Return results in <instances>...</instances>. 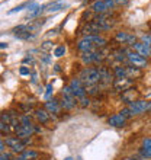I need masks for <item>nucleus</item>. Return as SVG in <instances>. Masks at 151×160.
Instances as JSON below:
<instances>
[{"instance_id":"473e14b6","label":"nucleus","mask_w":151,"mask_h":160,"mask_svg":"<svg viewBox=\"0 0 151 160\" xmlns=\"http://www.w3.org/2000/svg\"><path fill=\"white\" fill-rule=\"evenodd\" d=\"M119 114H121L122 117H125L126 119H129V118H132V117H134V112H132L129 108H124V109H122Z\"/></svg>"},{"instance_id":"6ab92c4d","label":"nucleus","mask_w":151,"mask_h":160,"mask_svg":"<svg viewBox=\"0 0 151 160\" xmlns=\"http://www.w3.org/2000/svg\"><path fill=\"white\" fill-rule=\"evenodd\" d=\"M139 153L144 159H151V137H145L143 140V147Z\"/></svg>"},{"instance_id":"a211bd4d","label":"nucleus","mask_w":151,"mask_h":160,"mask_svg":"<svg viewBox=\"0 0 151 160\" xmlns=\"http://www.w3.org/2000/svg\"><path fill=\"white\" fill-rule=\"evenodd\" d=\"M108 122H109V125L116 127V128H121V127L126 125V118L125 117H122L121 114H115V115H112V117L108 119Z\"/></svg>"},{"instance_id":"20e7f679","label":"nucleus","mask_w":151,"mask_h":160,"mask_svg":"<svg viewBox=\"0 0 151 160\" xmlns=\"http://www.w3.org/2000/svg\"><path fill=\"white\" fill-rule=\"evenodd\" d=\"M113 89L116 90V92H126V90H129L132 86H134V80L129 79V77H124V79H115L113 80Z\"/></svg>"},{"instance_id":"4468645a","label":"nucleus","mask_w":151,"mask_h":160,"mask_svg":"<svg viewBox=\"0 0 151 160\" xmlns=\"http://www.w3.org/2000/svg\"><path fill=\"white\" fill-rule=\"evenodd\" d=\"M77 103H79V101H77V99H74V98L61 96V99H60V105H61V108H63V109H66V111L74 109Z\"/></svg>"},{"instance_id":"f8f14e48","label":"nucleus","mask_w":151,"mask_h":160,"mask_svg":"<svg viewBox=\"0 0 151 160\" xmlns=\"http://www.w3.org/2000/svg\"><path fill=\"white\" fill-rule=\"evenodd\" d=\"M138 98H139V92L137 89H132V88L121 95V99L125 102V103H128V105H131V103L135 101H138Z\"/></svg>"},{"instance_id":"f257e3e1","label":"nucleus","mask_w":151,"mask_h":160,"mask_svg":"<svg viewBox=\"0 0 151 160\" xmlns=\"http://www.w3.org/2000/svg\"><path fill=\"white\" fill-rule=\"evenodd\" d=\"M79 79L83 82L84 86H90V84H97L100 83V74H99V70L97 68H84V70H81V73H80Z\"/></svg>"},{"instance_id":"0eeeda50","label":"nucleus","mask_w":151,"mask_h":160,"mask_svg":"<svg viewBox=\"0 0 151 160\" xmlns=\"http://www.w3.org/2000/svg\"><path fill=\"white\" fill-rule=\"evenodd\" d=\"M15 132H16L17 138L23 140V138H31L32 134L37 132V131H35V125L29 124V125H19L16 130H15Z\"/></svg>"},{"instance_id":"9b49d317","label":"nucleus","mask_w":151,"mask_h":160,"mask_svg":"<svg viewBox=\"0 0 151 160\" xmlns=\"http://www.w3.org/2000/svg\"><path fill=\"white\" fill-rule=\"evenodd\" d=\"M132 50L135 51V52H138L139 55H143L144 58H151V48L148 45H145L144 42H135L134 47H132Z\"/></svg>"},{"instance_id":"a878e982","label":"nucleus","mask_w":151,"mask_h":160,"mask_svg":"<svg viewBox=\"0 0 151 160\" xmlns=\"http://www.w3.org/2000/svg\"><path fill=\"white\" fill-rule=\"evenodd\" d=\"M44 12H45V4H42V6H38V8H35L34 10L28 12V15H26V19H34V18H37V16H39V15H42Z\"/></svg>"},{"instance_id":"423d86ee","label":"nucleus","mask_w":151,"mask_h":160,"mask_svg":"<svg viewBox=\"0 0 151 160\" xmlns=\"http://www.w3.org/2000/svg\"><path fill=\"white\" fill-rule=\"evenodd\" d=\"M93 21L99 25V28H100L102 31H108V29H110V28L113 26V21L109 18V13H108V12L102 13V15H97Z\"/></svg>"},{"instance_id":"c9c22d12","label":"nucleus","mask_w":151,"mask_h":160,"mask_svg":"<svg viewBox=\"0 0 151 160\" xmlns=\"http://www.w3.org/2000/svg\"><path fill=\"white\" fill-rule=\"evenodd\" d=\"M19 121H21V125H29L31 117L29 115H22V117H19Z\"/></svg>"},{"instance_id":"4be33fe9","label":"nucleus","mask_w":151,"mask_h":160,"mask_svg":"<svg viewBox=\"0 0 151 160\" xmlns=\"http://www.w3.org/2000/svg\"><path fill=\"white\" fill-rule=\"evenodd\" d=\"M44 23H45V19H37V21L29 22V23L26 25V28H28V31H29V32L37 34L38 31L42 28V25H44Z\"/></svg>"},{"instance_id":"a18cd8bd","label":"nucleus","mask_w":151,"mask_h":160,"mask_svg":"<svg viewBox=\"0 0 151 160\" xmlns=\"http://www.w3.org/2000/svg\"><path fill=\"white\" fill-rule=\"evenodd\" d=\"M34 63V58L32 57H26V58H23V64H32Z\"/></svg>"},{"instance_id":"dca6fc26","label":"nucleus","mask_w":151,"mask_h":160,"mask_svg":"<svg viewBox=\"0 0 151 160\" xmlns=\"http://www.w3.org/2000/svg\"><path fill=\"white\" fill-rule=\"evenodd\" d=\"M45 109L50 112V114H60L61 112V105H60V101H57V99H52V101H46L45 102Z\"/></svg>"},{"instance_id":"7ed1b4c3","label":"nucleus","mask_w":151,"mask_h":160,"mask_svg":"<svg viewBox=\"0 0 151 160\" xmlns=\"http://www.w3.org/2000/svg\"><path fill=\"white\" fill-rule=\"evenodd\" d=\"M70 88L73 89V92H74V96L77 98V101L79 99H81V98H84L86 95H87V92H86V86L83 84V82L77 77V79H73L71 82H70V84H68Z\"/></svg>"},{"instance_id":"b1692460","label":"nucleus","mask_w":151,"mask_h":160,"mask_svg":"<svg viewBox=\"0 0 151 160\" xmlns=\"http://www.w3.org/2000/svg\"><path fill=\"white\" fill-rule=\"evenodd\" d=\"M126 52L128 51L122 50V48H119V50H115L112 52V57L115 60H116L118 63H128V57H126Z\"/></svg>"},{"instance_id":"2eb2a0df","label":"nucleus","mask_w":151,"mask_h":160,"mask_svg":"<svg viewBox=\"0 0 151 160\" xmlns=\"http://www.w3.org/2000/svg\"><path fill=\"white\" fill-rule=\"evenodd\" d=\"M77 50H79L80 52H89V51H96V47L84 37L83 39H80V41L77 42Z\"/></svg>"},{"instance_id":"cd10ccee","label":"nucleus","mask_w":151,"mask_h":160,"mask_svg":"<svg viewBox=\"0 0 151 160\" xmlns=\"http://www.w3.org/2000/svg\"><path fill=\"white\" fill-rule=\"evenodd\" d=\"M113 76L116 79H124V77H128L126 76V68L125 66H116L113 68Z\"/></svg>"},{"instance_id":"393cba45","label":"nucleus","mask_w":151,"mask_h":160,"mask_svg":"<svg viewBox=\"0 0 151 160\" xmlns=\"http://www.w3.org/2000/svg\"><path fill=\"white\" fill-rule=\"evenodd\" d=\"M39 156L38 154V152H35V150H25V152H22L21 153V156H17L15 160H34V159H37V157Z\"/></svg>"},{"instance_id":"39448f33","label":"nucleus","mask_w":151,"mask_h":160,"mask_svg":"<svg viewBox=\"0 0 151 160\" xmlns=\"http://www.w3.org/2000/svg\"><path fill=\"white\" fill-rule=\"evenodd\" d=\"M13 35L16 37L17 39H23V41H29V39H34L35 38V34H32V32H29L28 31V28H26V25H17L15 26L12 29Z\"/></svg>"},{"instance_id":"e433bc0d","label":"nucleus","mask_w":151,"mask_h":160,"mask_svg":"<svg viewBox=\"0 0 151 160\" xmlns=\"http://www.w3.org/2000/svg\"><path fill=\"white\" fill-rule=\"evenodd\" d=\"M79 105L81 106V108H87V106L90 105V99H89L87 96L81 98V99H79Z\"/></svg>"},{"instance_id":"6e6552de","label":"nucleus","mask_w":151,"mask_h":160,"mask_svg":"<svg viewBox=\"0 0 151 160\" xmlns=\"http://www.w3.org/2000/svg\"><path fill=\"white\" fill-rule=\"evenodd\" d=\"M97 70H99V74H100V83L106 86V84L113 83V72H110L106 66H99Z\"/></svg>"},{"instance_id":"f3484780","label":"nucleus","mask_w":151,"mask_h":160,"mask_svg":"<svg viewBox=\"0 0 151 160\" xmlns=\"http://www.w3.org/2000/svg\"><path fill=\"white\" fill-rule=\"evenodd\" d=\"M64 8H66V3H64L63 0H54V2L45 4V12L46 13H54V12H58V10L64 9Z\"/></svg>"},{"instance_id":"c85d7f7f","label":"nucleus","mask_w":151,"mask_h":160,"mask_svg":"<svg viewBox=\"0 0 151 160\" xmlns=\"http://www.w3.org/2000/svg\"><path fill=\"white\" fill-rule=\"evenodd\" d=\"M115 39H116L119 44H126V42H128V39H129V34H128V32L121 31V32H118V34L115 35Z\"/></svg>"},{"instance_id":"1a4fd4ad","label":"nucleus","mask_w":151,"mask_h":160,"mask_svg":"<svg viewBox=\"0 0 151 160\" xmlns=\"http://www.w3.org/2000/svg\"><path fill=\"white\" fill-rule=\"evenodd\" d=\"M6 144H7L15 153L25 152V144L22 143V140L17 138V137H9V138H6Z\"/></svg>"},{"instance_id":"4c0bfd02","label":"nucleus","mask_w":151,"mask_h":160,"mask_svg":"<svg viewBox=\"0 0 151 160\" xmlns=\"http://www.w3.org/2000/svg\"><path fill=\"white\" fill-rule=\"evenodd\" d=\"M0 119H2V122H4V124H10L12 117H10V114H7V112H3V114L0 115Z\"/></svg>"},{"instance_id":"9d476101","label":"nucleus","mask_w":151,"mask_h":160,"mask_svg":"<svg viewBox=\"0 0 151 160\" xmlns=\"http://www.w3.org/2000/svg\"><path fill=\"white\" fill-rule=\"evenodd\" d=\"M148 103H150V102H145V101L138 99V101L132 102L128 108L134 112V115H139V114H143V112H145V111H148Z\"/></svg>"},{"instance_id":"5fc2aeb1","label":"nucleus","mask_w":151,"mask_h":160,"mask_svg":"<svg viewBox=\"0 0 151 160\" xmlns=\"http://www.w3.org/2000/svg\"><path fill=\"white\" fill-rule=\"evenodd\" d=\"M138 160H145V159H144V157H143V159H138Z\"/></svg>"},{"instance_id":"f704fd0d","label":"nucleus","mask_w":151,"mask_h":160,"mask_svg":"<svg viewBox=\"0 0 151 160\" xmlns=\"http://www.w3.org/2000/svg\"><path fill=\"white\" fill-rule=\"evenodd\" d=\"M64 52H66V47H64V45H60V47H57V48H55L54 55H55V57H63Z\"/></svg>"},{"instance_id":"7c9ffc66","label":"nucleus","mask_w":151,"mask_h":160,"mask_svg":"<svg viewBox=\"0 0 151 160\" xmlns=\"http://www.w3.org/2000/svg\"><path fill=\"white\" fill-rule=\"evenodd\" d=\"M61 96H68V98H74V99H77V98L74 96V92H73V89L70 88V86H64L63 90H61Z\"/></svg>"},{"instance_id":"2f4dec72","label":"nucleus","mask_w":151,"mask_h":160,"mask_svg":"<svg viewBox=\"0 0 151 160\" xmlns=\"http://www.w3.org/2000/svg\"><path fill=\"white\" fill-rule=\"evenodd\" d=\"M29 2H26V3H22V4H19V6H16L15 9H12V10H9V15H13V13H16V12H21V10H23L25 8H29Z\"/></svg>"},{"instance_id":"c756f323","label":"nucleus","mask_w":151,"mask_h":160,"mask_svg":"<svg viewBox=\"0 0 151 160\" xmlns=\"http://www.w3.org/2000/svg\"><path fill=\"white\" fill-rule=\"evenodd\" d=\"M86 92L90 96H96L99 93V88H97V84H90V86H86Z\"/></svg>"},{"instance_id":"3c124183","label":"nucleus","mask_w":151,"mask_h":160,"mask_svg":"<svg viewBox=\"0 0 151 160\" xmlns=\"http://www.w3.org/2000/svg\"><path fill=\"white\" fill-rule=\"evenodd\" d=\"M148 111H151V102L148 103Z\"/></svg>"},{"instance_id":"49530a36","label":"nucleus","mask_w":151,"mask_h":160,"mask_svg":"<svg viewBox=\"0 0 151 160\" xmlns=\"http://www.w3.org/2000/svg\"><path fill=\"white\" fill-rule=\"evenodd\" d=\"M4 147H6V146H4V141H2V143H0V153H4Z\"/></svg>"},{"instance_id":"8fccbe9b","label":"nucleus","mask_w":151,"mask_h":160,"mask_svg":"<svg viewBox=\"0 0 151 160\" xmlns=\"http://www.w3.org/2000/svg\"><path fill=\"white\" fill-rule=\"evenodd\" d=\"M115 2H116V3H126L128 0H115Z\"/></svg>"},{"instance_id":"f03ea898","label":"nucleus","mask_w":151,"mask_h":160,"mask_svg":"<svg viewBox=\"0 0 151 160\" xmlns=\"http://www.w3.org/2000/svg\"><path fill=\"white\" fill-rule=\"evenodd\" d=\"M126 57H128V64L129 66H134V67H138V68H145L148 66V60L144 58L143 55H139L138 52H135L134 50L128 51Z\"/></svg>"},{"instance_id":"09e8293b","label":"nucleus","mask_w":151,"mask_h":160,"mask_svg":"<svg viewBox=\"0 0 151 160\" xmlns=\"http://www.w3.org/2000/svg\"><path fill=\"white\" fill-rule=\"evenodd\" d=\"M32 83H37V74H32Z\"/></svg>"},{"instance_id":"bb28decb","label":"nucleus","mask_w":151,"mask_h":160,"mask_svg":"<svg viewBox=\"0 0 151 160\" xmlns=\"http://www.w3.org/2000/svg\"><path fill=\"white\" fill-rule=\"evenodd\" d=\"M81 61H83L84 64H93L95 63V51L81 52Z\"/></svg>"},{"instance_id":"72a5a7b5","label":"nucleus","mask_w":151,"mask_h":160,"mask_svg":"<svg viewBox=\"0 0 151 160\" xmlns=\"http://www.w3.org/2000/svg\"><path fill=\"white\" fill-rule=\"evenodd\" d=\"M141 42H144L145 45H148L151 48V34H144L141 35Z\"/></svg>"},{"instance_id":"37998d69","label":"nucleus","mask_w":151,"mask_h":160,"mask_svg":"<svg viewBox=\"0 0 151 160\" xmlns=\"http://www.w3.org/2000/svg\"><path fill=\"white\" fill-rule=\"evenodd\" d=\"M51 93H52V84H48L46 86V92H45V99H48V98L51 96Z\"/></svg>"},{"instance_id":"ddd939ff","label":"nucleus","mask_w":151,"mask_h":160,"mask_svg":"<svg viewBox=\"0 0 151 160\" xmlns=\"http://www.w3.org/2000/svg\"><path fill=\"white\" fill-rule=\"evenodd\" d=\"M86 38L96 47V50H103L106 47V44H108V39L103 38V37H99V35H87Z\"/></svg>"},{"instance_id":"ea45409f","label":"nucleus","mask_w":151,"mask_h":160,"mask_svg":"<svg viewBox=\"0 0 151 160\" xmlns=\"http://www.w3.org/2000/svg\"><path fill=\"white\" fill-rule=\"evenodd\" d=\"M0 130H2V134H7L10 131V124H4V122H0Z\"/></svg>"},{"instance_id":"412c9836","label":"nucleus","mask_w":151,"mask_h":160,"mask_svg":"<svg viewBox=\"0 0 151 160\" xmlns=\"http://www.w3.org/2000/svg\"><path fill=\"white\" fill-rule=\"evenodd\" d=\"M35 118L39 124H46L51 119V114L46 109H37L35 111Z\"/></svg>"},{"instance_id":"58836bf2","label":"nucleus","mask_w":151,"mask_h":160,"mask_svg":"<svg viewBox=\"0 0 151 160\" xmlns=\"http://www.w3.org/2000/svg\"><path fill=\"white\" fill-rule=\"evenodd\" d=\"M52 47H54V42H51V41H45L44 44L41 45V48L44 51H50V50H52Z\"/></svg>"},{"instance_id":"603ef678","label":"nucleus","mask_w":151,"mask_h":160,"mask_svg":"<svg viewBox=\"0 0 151 160\" xmlns=\"http://www.w3.org/2000/svg\"><path fill=\"white\" fill-rule=\"evenodd\" d=\"M64 160H73V159H71V157H66V159H64Z\"/></svg>"},{"instance_id":"de8ad7c7","label":"nucleus","mask_w":151,"mask_h":160,"mask_svg":"<svg viewBox=\"0 0 151 160\" xmlns=\"http://www.w3.org/2000/svg\"><path fill=\"white\" fill-rule=\"evenodd\" d=\"M0 48H2V50L7 48V44H6V42H2V44H0Z\"/></svg>"},{"instance_id":"5701e85b","label":"nucleus","mask_w":151,"mask_h":160,"mask_svg":"<svg viewBox=\"0 0 151 160\" xmlns=\"http://www.w3.org/2000/svg\"><path fill=\"white\" fill-rule=\"evenodd\" d=\"M125 68H126V76L129 77V79H138V77H141V68H138V67H134V66H129V64H126L125 66Z\"/></svg>"},{"instance_id":"6e6d98bb","label":"nucleus","mask_w":151,"mask_h":160,"mask_svg":"<svg viewBox=\"0 0 151 160\" xmlns=\"http://www.w3.org/2000/svg\"><path fill=\"white\" fill-rule=\"evenodd\" d=\"M150 29H151V22H150Z\"/></svg>"},{"instance_id":"c03bdc74","label":"nucleus","mask_w":151,"mask_h":160,"mask_svg":"<svg viewBox=\"0 0 151 160\" xmlns=\"http://www.w3.org/2000/svg\"><path fill=\"white\" fill-rule=\"evenodd\" d=\"M10 159V154L9 153H2L0 154V160H9Z\"/></svg>"},{"instance_id":"aec40b11","label":"nucleus","mask_w":151,"mask_h":160,"mask_svg":"<svg viewBox=\"0 0 151 160\" xmlns=\"http://www.w3.org/2000/svg\"><path fill=\"white\" fill-rule=\"evenodd\" d=\"M92 10L96 13V15H102V13L109 12V9L106 6L105 0H96V2L92 4Z\"/></svg>"},{"instance_id":"864d4df0","label":"nucleus","mask_w":151,"mask_h":160,"mask_svg":"<svg viewBox=\"0 0 151 160\" xmlns=\"http://www.w3.org/2000/svg\"><path fill=\"white\" fill-rule=\"evenodd\" d=\"M122 160H135V159H122Z\"/></svg>"},{"instance_id":"79ce46f5","label":"nucleus","mask_w":151,"mask_h":160,"mask_svg":"<svg viewBox=\"0 0 151 160\" xmlns=\"http://www.w3.org/2000/svg\"><path fill=\"white\" fill-rule=\"evenodd\" d=\"M105 3H106V6H108V9H109V10L116 6V2H115V0H105Z\"/></svg>"},{"instance_id":"a19ab883","label":"nucleus","mask_w":151,"mask_h":160,"mask_svg":"<svg viewBox=\"0 0 151 160\" xmlns=\"http://www.w3.org/2000/svg\"><path fill=\"white\" fill-rule=\"evenodd\" d=\"M19 73H21L22 76H29V74H31V70L28 67H25V66H23V67L19 68Z\"/></svg>"}]
</instances>
